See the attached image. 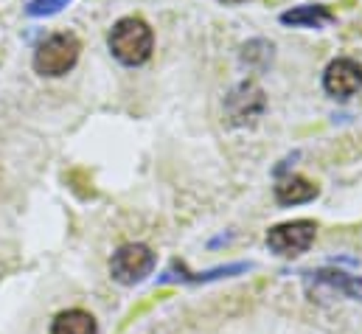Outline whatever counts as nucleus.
I'll return each mask as SVG.
<instances>
[{
  "instance_id": "nucleus-1",
  "label": "nucleus",
  "mask_w": 362,
  "mask_h": 334,
  "mask_svg": "<svg viewBox=\"0 0 362 334\" xmlns=\"http://www.w3.org/2000/svg\"><path fill=\"white\" fill-rule=\"evenodd\" d=\"M107 42H110V51L118 62L135 68V65H144L152 57L155 34L141 17H124L112 25Z\"/></svg>"
},
{
  "instance_id": "nucleus-2",
  "label": "nucleus",
  "mask_w": 362,
  "mask_h": 334,
  "mask_svg": "<svg viewBox=\"0 0 362 334\" xmlns=\"http://www.w3.org/2000/svg\"><path fill=\"white\" fill-rule=\"evenodd\" d=\"M79 51L82 45L74 34H54L45 42H40L34 54V68L40 76H62L76 65Z\"/></svg>"
},
{
  "instance_id": "nucleus-3",
  "label": "nucleus",
  "mask_w": 362,
  "mask_h": 334,
  "mask_svg": "<svg viewBox=\"0 0 362 334\" xmlns=\"http://www.w3.org/2000/svg\"><path fill=\"white\" fill-rule=\"evenodd\" d=\"M315 234H317V225L312 219H295V222H284V225H275L267 234V248L275 255H284V258H295L300 253H306L315 242Z\"/></svg>"
},
{
  "instance_id": "nucleus-4",
  "label": "nucleus",
  "mask_w": 362,
  "mask_h": 334,
  "mask_svg": "<svg viewBox=\"0 0 362 334\" xmlns=\"http://www.w3.org/2000/svg\"><path fill=\"white\" fill-rule=\"evenodd\" d=\"M155 270V253L146 245H124L110 258V275L118 284H138Z\"/></svg>"
},
{
  "instance_id": "nucleus-5",
  "label": "nucleus",
  "mask_w": 362,
  "mask_h": 334,
  "mask_svg": "<svg viewBox=\"0 0 362 334\" xmlns=\"http://www.w3.org/2000/svg\"><path fill=\"white\" fill-rule=\"evenodd\" d=\"M323 87L334 98H351L362 87V68L354 59H334L323 74Z\"/></svg>"
},
{
  "instance_id": "nucleus-6",
  "label": "nucleus",
  "mask_w": 362,
  "mask_h": 334,
  "mask_svg": "<svg viewBox=\"0 0 362 334\" xmlns=\"http://www.w3.org/2000/svg\"><path fill=\"white\" fill-rule=\"evenodd\" d=\"M262 110H264V93L256 84H239L228 96V113H230L233 124H250Z\"/></svg>"
},
{
  "instance_id": "nucleus-7",
  "label": "nucleus",
  "mask_w": 362,
  "mask_h": 334,
  "mask_svg": "<svg viewBox=\"0 0 362 334\" xmlns=\"http://www.w3.org/2000/svg\"><path fill=\"white\" fill-rule=\"evenodd\" d=\"M315 197H317V185L309 183L306 177H298V174L284 177L275 185V200L281 205H300V202H309Z\"/></svg>"
},
{
  "instance_id": "nucleus-8",
  "label": "nucleus",
  "mask_w": 362,
  "mask_h": 334,
  "mask_svg": "<svg viewBox=\"0 0 362 334\" xmlns=\"http://www.w3.org/2000/svg\"><path fill=\"white\" fill-rule=\"evenodd\" d=\"M332 20H334V14L326 6H298V8H289L281 14L284 25H306V28H320Z\"/></svg>"
},
{
  "instance_id": "nucleus-9",
  "label": "nucleus",
  "mask_w": 362,
  "mask_h": 334,
  "mask_svg": "<svg viewBox=\"0 0 362 334\" xmlns=\"http://www.w3.org/2000/svg\"><path fill=\"white\" fill-rule=\"evenodd\" d=\"M51 334H98L95 329V318L82 312V309H68V312H59Z\"/></svg>"
},
{
  "instance_id": "nucleus-10",
  "label": "nucleus",
  "mask_w": 362,
  "mask_h": 334,
  "mask_svg": "<svg viewBox=\"0 0 362 334\" xmlns=\"http://www.w3.org/2000/svg\"><path fill=\"white\" fill-rule=\"evenodd\" d=\"M317 278H320V281H326V284H332L334 289H340V292L351 295V298H362V281L360 278H351V275H346V272H332V270L317 272Z\"/></svg>"
},
{
  "instance_id": "nucleus-11",
  "label": "nucleus",
  "mask_w": 362,
  "mask_h": 334,
  "mask_svg": "<svg viewBox=\"0 0 362 334\" xmlns=\"http://www.w3.org/2000/svg\"><path fill=\"white\" fill-rule=\"evenodd\" d=\"M71 0H31L28 3V14L42 17V14H57L62 6H68Z\"/></svg>"
},
{
  "instance_id": "nucleus-12",
  "label": "nucleus",
  "mask_w": 362,
  "mask_h": 334,
  "mask_svg": "<svg viewBox=\"0 0 362 334\" xmlns=\"http://www.w3.org/2000/svg\"><path fill=\"white\" fill-rule=\"evenodd\" d=\"M222 3H242V0H222Z\"/></svg>"
}]
</instances>
